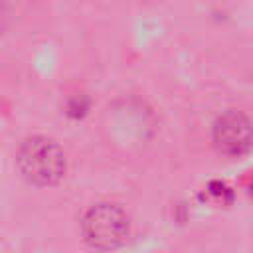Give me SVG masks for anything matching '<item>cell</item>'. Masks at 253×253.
Here are the masks:
<instances>
[{"instance_id": "obj_2", "label": "cell", "mask_w": 253, "mask_h": 253, "mask_svg": "<svg viewBox=\"0 0 253 253\" xmlns=\"http://www.w3.org/2000/svg\"><path fill=\"white\" fill-rule=\"evenodd\" d=\"M128 233V217L115 204H97L83 217L85 239L99 249H113L125 241Z\"/></svg>"}, {"instance_id": "obj_1", "label": "cell", "mask_w": 253, "mask_h": 253, "mask_svg": "<svg viewBox=\"0 0 253 253\" xmlns=\"http://www.w3.org/2000/svg\"><path fill=\"white\" fill-rule=\"evenodd\" d=\"M18 168L34 184H55L65 172L63 150L47 136H30L18 150Z\"/></svg>"}, {"instance_id": "obj_3", "label": "cell", "mask_w": 253, "mask_h": 253, "mask_svg": "<svg viewBox=\"0 0 253 253\" xmlns=\"http://www.w3.org/2000/svg\"><path fill=\"white\" fill-rule=\"evenodd\" d=\"M213 142L219 152L227 156H239L253 144V125L239 111H225L213 125Z\"/></svg>"}]
</instances>
